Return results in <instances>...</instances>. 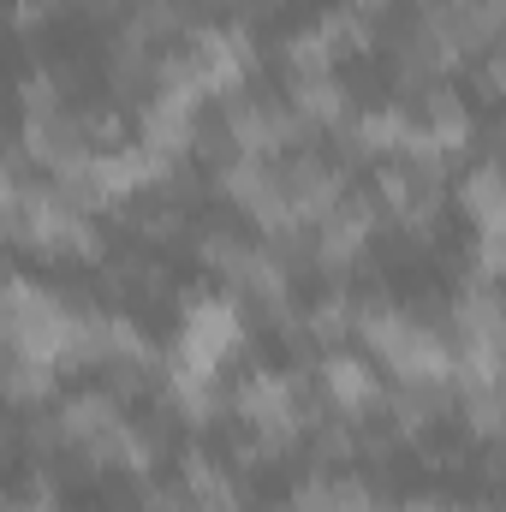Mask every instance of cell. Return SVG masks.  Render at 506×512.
<instances>
[{"label":"cell","mask_w":506,"mask_h":512,"mask_svg":"<svg viewBox=\"0 0 506 512\" xmlns=\"http://www.w3.org/2000/svg\"><path fill=\"white\" fill-rule=\"evenodd\" d=\"M0 387H6V399H48V387H54V364H36V358H18V364H6V376H0Z\"/></svg>","instance_id":"obj_2"},{"label":"cell","mask_w":506,"mask_h":512,"mask_svg":"<svg viewBox=\"0 0 506 512\" xmlns=\"http://www.w3.org/2000/svg\"><path fill=\"white\" fill-rule=\"evenodd\" d=\"M322 382H328V393H334L340 405H352V411L376 399V382H370V370H364L358 358H328V364H322Z\"/></svg>","instance_id":"obj_1"}]
</instances>
